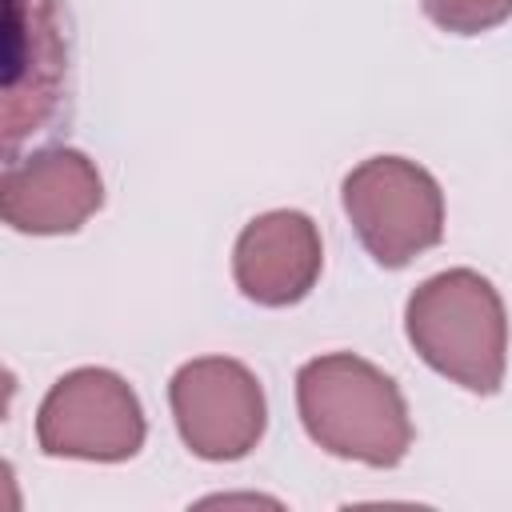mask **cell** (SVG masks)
I'll list each match as a JSON object with an SVG mask.
<instances>
[{"mask_svg": "<svg viewBox=\"0 0 512 512\" xmlns=\"http://www.w3.org/2000/svg\"><path fill=\"white\" fill-rule=\"evenodd\" d=\"M296 408L312 444L368 468H396L412 448L404 392L352 352H328L296 372Z\"/></svg>", "mask_w": 512, "mask_h": 512, "instance_id": "6da1fadb", "label": "cell"}, {"mask_svg": "<svg viewBox=\"0 0 512 512\" xmlns=\"http://www.w3.org/2000/svg\"><path fill=\"white\" fill-rule=\"evenodd\" d=\"M404 336L444 380L492 396L508 368V312L500 292L476 268H448L412 288Z\"/></svg>", "mask_w": 512, "mask_h": 512, "instance_id": "7a4b0ae2", "label": "cell"}, {"mask_svg": "<svg viewBox=\"0 0 512 512\" xmlns=\"http://www.w3.org/2000/svg\"><path fill=\"white\" fill-rule=\"evenodd\" d=\"M344 216L380 268H404L444 240V192L404 156H368L340 184Z\"/></svg>", "mask_w": 512, "mask_h": 512, "instance_id": "3957f363", "label": "cell"}, {"mask_svg": "<svg viewBox=\"0 0 512 512\" xmlns=\"http://www.w3.org/2000/svg\"><path fill=\"white\" fill-rule=\"evenodd\" d=\"M144 436L140 396L112 368L64 372L36 412V444L56 460L120 464L144 448Z\"/></svg>", "mask_w": 512, "mask_h": 512, "instance_id": "277c9868", "label": "cell"}, {"mask_svg": "<svg viewBox=\"0 0 512 512\" xmlns=\"http://www.w3.org/2000/svg\"><path fill=\"white\" fill-rule=\"evenodd\" d=\"M68 100V24L60 0H4V152L56 124Z\"/></svg>", "mask_w": 512, "mask_h": 512, "instance_id": "5b68a950", "label": "cell"}, {"mask_svg": "<svg viewBox=\"0 0 512 512\" xmlns=\"http://www.w3.org/2000/svg\"><path fill=\"white\" fill-rule=\"evenodd\" d=\"M168 404L184 448L200 460H244L268 428V400L256 372L228 356H200L172 372Z\"/></svg>", "mask_w": 512, "mask_h": 512, "instance_id": "8992f818", "label": "cell"}, {"mask_svg": "<svg viewBox=\"0 0 512 512\" xmlns=\"http://www.w3.org/2000/svg\"><path fill=\"white\" fill-rule=\"evenodd\" d=\"M104 204V180L80 148H40L4 164L0 216L28 236H64L84 228Z\"/></svg>", "mask_w": 512, "mask_h": 512, "instance_id": "52a82bcc", "label": "cell"}, {"mask_svg": "<svg viewBox=\"0 0 512 512\" xmlns=\"http://www.w3.org/2000/svg\"><path fill=\"white\" fill-rule=\"evenodd\" d=\"M324 268V244L312 216L296 208H272L248 220L232 248L236 288L260 308L300 304Z\"/></svg>", "mask_w": 512, "mask_h": 512, "instance_id": "ba28073f", "label": "cell"}, {"mask_svg": "<svg viewBox=\"0 0 512 512\" xmlns=\"http://www.w3.org/2000/svg\"><path fill=\"white\" fill-rule=\"evenodd\" d=\"M424 16L452 36H480L512 16V0H420Z\"/></svg>", "mask_w": 512, "mask_h": 512, "instance_id": "9c48e42d", "label": "cell"}]
</instances>
